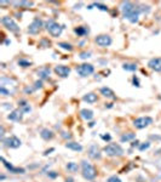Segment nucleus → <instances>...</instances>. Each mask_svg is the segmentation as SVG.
<instances>
[{
  "instance_id": "nucleus-9",
  "label": "nucleus",
  "mask_w": 161,
  "mask_h": 182,
  "mask_svg": "<svg viewBox=\"0 0 161 182\" xmlns=\"http://www.w3.org/2000/svg\"><path fill=\"white\" fill-rule=\"evenodd\" d=\"M153 121L154 119L152 117H139V118H136L133 120V126L138 130H142V129H145L148 128L149 125H152L153 124Z\"/></svg>"
},
{
  "instance_id": "nucleus-46",
  "label": "nucleus",
  "mask_w": 161,
  "mask_h": 182,
  "mask_svg": "<svg viewBox=\"0 0 161 182\" xmlns=\"http://www.w3.org/2000/svg\"><path fill=\"white\" fill-rule=\"evenodd\" d=\"M150 140H161V136H154V135H152V136H150Z\"/></svg>"
},
{
  "instance_id": "nucleus-28",
  "label": "nucleus",
  "mask_w": 161,
  "mask_h": 182,
  "mask_svg": "<svg viewBox=\"0 0 161 182\" xmlns=\"http://www.w3.org/2000/svg\"><path fill=\"white\" fill-rule=\"evenodd\" d=\"M17 64H18L19 67H22V68H27V67H31L33 63L31 62V61L26 59V58H19V59L17 61Z\"/></svg>"
},
{
  "instance_id": "nucleus-2",
  "label": "nucleus",
  "mask_w": 161,
  "mask_h": 182,
  "mask_svg": "<svg viewBox=\"0 0 161 182\" xmlns=\"http://www.w3.org/2000/svg\"><path fill=\"white\" fill-rule=\"evenodd\" d=\"M45 29L48 32V34L53 37V38H58V37H61L62 32H63V29L66 28L62 24H59L58 22H56L55 19L52 18H48L47 21H45Z\"/></svg>"
},
{
  "instance_id": "nucleus-34",
  "label": "nucleus",
  "mask_w": 161,
  "mask_h": 182,
  "mask_svg": "<svg viewBox=\"0 0 161 182\" xmlns=\"http://www.w3.org/2000/svg\"><path fill=\"white\" fill-rule=\"evenodd\" d=\"M90 57H91V52L90 51H83L79 54V58H81V59H87Z\"/></svg>"
},
{
  "instance_id": "nucleus-19",
  "label": "nucleus",
  "mask_w": 161,
  "mask_h": 182,
  "mask_svg": "<svg viewBox=\"0 0 161 182\" xmlns=\"http://www.w3.org/2000/svg\"><path fill=\"white\" fill-rule=\"evenodd\" d=\"M80 117H81L84 120H86V121H90V120L93 119L95 114H93V110H92V109L83 108L81 110H80Z\"/></svg>"
},
{
  "instance_id": "nucleus-5",
  "label": "nucleus",
  "mask_w": 161,
  "mask_h": 182,
  "mask_svg": "<svg viewBox=\"0 0 161 182\" xmlns=\"http://www.w3.org/2000/svg\"><path fill=\"white\" fill-rule=\"evenodd\" d=\"M44 26H45V22H43V19L39 18V17H35L33 21L29 23V26L27 28V32L29 34H32V35H35V34H38L40 30L43 29Z\"/></svg>"
},
{
  "instance_id": "nucleus-47",
  "label": "nucleus",
  "mask_w": 161,
  "mask_h": 182,
  "mask_svg": "<svg viewBox=\"0 0 161 182\" xmlns=\"http://www.w3.org/2000/svg\"><path fill=\"white\" fill-rule=\"evenodd\" d=\"M4 44H5V45H10V44H11V40H9V39H6Z\"/></svg>"
},
{
  "instance_id": "nucleus-13",
  "label": "nucleus",
  "mask_w": 161,
  "mask_h": 182,
  "mask_svg": "<svg viewBox=\"0 0 161 182\" xmlns=\"http://www.w3.org/2000/svg\"><path fill=\"white\" fill-rule=\"evenodd\" d=\"M53 72L59 77V78H68L70 75V72H72V69H70L68 66H64V64H58L53 68Z\"/></svg>"
},
{
  "instance_id": "nucleus-4",
  "label": "nucleus",
  "mask_w": 161,
  "mask_h": 182,
  "mask_svg": "<svg viewBox=\"0 0 161 182\" xmlns=\"http://www.w3.org/2000/svg\"><path fill=\"white\" fill-rule=\"evenodd\" d=\"M103 153H105L108 157H112V158H119V157H123L125 150L124 148L120 146L119 143H108L107 146L103 147Z\"/></svg>"
},
{
  "instance_id": "nucleus-42",
  "label": "nucleus",
  "mask_w": 161,
  "mask_h": 182,
  "mask_svg": "<svg viewBox=\"0 0 161 182\" xmlns=\"http://www.w3.org/2000/svg\"><path fill=\"white\" fill-rule=\"evenodd\" d=\"M3 108L4 109H11V110H14V107H12L11 103H3Z\"/></svg>"
},
{
  "instance_id": "nucleus-18",
  "label": "nucleus",
  "mask_w": 161,
  "mask_h": 182,
  "mask_svg": "<svg viewBox=\"0 0 161 182\" xmlns=\"http://www.w3.org/2000/svg\"><path fill=\"white\" fill-rule=\"evenodd\" d=\"M40 137L45 141H51L53 137H55V133L52 130H50L48 128H44L40 131Z\"/></svg>"
},
{
  "instance_id": "nucleus-32",
  "label": "nucleus",
  "mask_w": 161,
  "mask_h": 182,
  "mask_svg": "<svg viewBox=\"0 0 161 182\" xmlns=\"http://www.w3.org/2000/svg\"><path fill=\"white\" fill-rule=\"evenodd\" d=\"M150 146H152V142H150V141H147V142L140 143V145H139V147H138V149H139L140 152H143V150L149 149V148H150Z\"/></svg>"
},
{
  "instance_id": "nucleus-7",
  "label": "nucleus",
  "mask_w": 161,
  "mask_h": 182,
  "mask_svg": "<svg viewBox=\"0 0 161 182\" xmlns=\"http://www.w3.org/2000/svg\"><path fill=\"white\" fill-rule=\"evenodd\" d=\"M93 72H95V66L91 63H83L76 67V73L81 78L90 77L91 74H93Z\"/></svg>"
},
{
  "instance_id": "nucleus-25",
  "label": "nucleus",
  "mask_w": 161,
  "mask_h": 182,
  "mask_svg": "<svg viewBox=\"0 0 161 182\" xmlns=\"http://www.w3.org/2000/svg\"><path fill=\"white\" fill-rule=\"evenodd\" d=\"M137 63H133V62H125L123 64V69L126 70V72H136L137 70Z\"/></svg>"
},
{
  "instance_id": "nucleus-30",
  "label": "nucleus",
  "mask_w": 161,
  "mask_h": 182,
  "mask_svg": "<svg viewBox=\"0 0 161 182\" xmlns=\"http://www.w3.org/2000/svg\"><path fill=\"white\" fill-rule=\"evenodd\" d=\"M35 91H36V89H35L34 85H28V86H26V87L23 89V92H24L26 95H32L33 92H35Z\"/></svg>"
},
{
  "instance_id": "nucleus-24",
  "label": "nucleus",
  "mask_w": 161,
  "mask_h": 182,
  "mask_svg": "<svg viewBox=\"0 0 161 182\" xmlns=\"http://www.w3.org/2000/svg\"><path fill=\"white\" fill-rule=\"evenodd\" d=\"M136 140V134L133 133H126V134H123L121 137H120V141H121L123 143L125 142H130V141H133Z\"/></svg>"
},
{
  "instance_id": "nucleus-27",
  "label": "nucleus",
  "mask_w": 161,
  "mask_h": 182,
  "mask_svg": "<svg viewBox=\"0 0 161 182\" xmlns=\"http://www.w3.org/2000/svg\"><path fill=\"white\" fill-rule=\"evenodd\" d=\"M11 4L16 7H31L34 5V1H11Z\"/></svg>"
},
{
  "instance_id": "nucleus-17",
  "label": "nucleus",
  "mask_w": 161,
  "mask_h": 182,
  "mask_svg": "<svg viewBox=\"0 0 161 182\" xmlns=\"http://www.w3.org/2000/svg\"><path fill=\"white\" fill-rule=\"evenodd\" d=\"M99 92H100V95L104 96V97H107V98H110V100H115V98H116L115 92H114V91L110 89V87H108V86L100 87V89H99Z\"/></svg>"
},
{
  "instance_id": "nucleus-36",
  "label": "nucleus",
  "mask_w": 161,
  "mask_h": 182,
  "mask_svg": "<svg viewBox=\"0 0 161 182\" xmlns=\"http://www.w3.org/2000/svg\"><path fill=\"white\" fill-rule=\"evenodd\" d=\"M34 86H35V89L36 90H39V89H43L44 87V82L43 80H40V79H38V80H35L34 82V84H33Z\"/></svg>"
},
{
  "instance_id": "nucleus-50",
  "label": "nucleus",
  "mask_w": 161,
  "mask_h": 182,
  "mask_svg": "<svg viewBox=\"0 0 161 182\" xmlns=\"http://www.w3.org/2000/svg\"><path fill=\"white\" fill-rule=\"evenodd\" d=\"M160 152H161V149H159V150H156V154H160Z\"/></svg>"
},
{
  "instance_id": "nucleus-49",
  "label": "nucleus",
  "mask_w": 161,
  "mask_h": 182,
  "mask_svg": "<svg viewBox=\"0 0 161 182\" xmlns=\"http://www.w3.org/2000/svg\"><path fill=\"white\" fill-rule=\"evenodd\" d=\"M5 180V175H1L0 176V181H4Z\"/></svg>"
},
{
  "instance_id": "nucleus-12",
  "label": "nucleus",
  "mask_w": 161,
  "mask_h": 182,
  "mask_svg": "<svg viewBox=\"0 0 161 182\" xmlns=\"http://www.w3.org/2000/svg\"><path fill=\"white\" fill-rule=\"evenodd\" d=\"M102 149L99 148V146L98 145H96V143H93V145H91L88 147V150H87V154H88V157L91 158V159H93V160H99L100 158H102Z\"/></svg>"
},
{
  "instance_id": "nucleus-10",
  "label": "nucleus",
  "mask_w": 161,
  "mask_h": 182,
  "mask_svg": "<svg viewBox=\"0 0 161 182\" xmlns=\"http://www.w3.org/2000/svg\"><path fill=\"white\" fill-rule=\"evenodd\" d=\"M0 160H1L3 165L5 166V169L9 171L10 174H15V175H18V174L23 175V174H26V169H23V168H18V166H14L11 163H9V161H7L4 157L0 158Z\"/></svg>"
},
{
  "instance_id": "nucleus-16",
  "label": "nucleus",
  "mask_w": 161,
  "mask_h": 182,
  "mask_svg": "<svg viewBox=\"0 0 161 182\" xmlns=\"http://www.w3.org/2000/svg\"><path fill=\"white\" fill-rule=\"evenodd\" d=\"M148 67L154 72H161V57H154L148 61Z\"/></svg>"
},
{
  "instance_id": "nucleus-43",
  "label": "nucleus",
  "mask_w": 161,
  "mask_h": 182,
  "mask_svg": "<svg viewBox=\"0 0 161 182\" xmlns=\"http://www.w3.org/2000/svg\"><path fill=\"white\" fill-rule=\"evenodd\" d=\"M52 152H55V148L53 147H51V148H48V149H46L45 152H44V155L46 157V155H48V154H51Z\"/></svg>"
},
{
  "instance_id": "nucleus-11",
  "label": "nucleus",
  "mask_w": 161,
  "mask_h": 182,
  "mask_svg": "<svg viewBox=\"0 0 161 182\" xmlns=\"http://www.w3.org/2000/svg\"><path fill=\"white\" fill-rule=\"evenodd\" d=\"M95 43L100 47H108L113 44V38L108 34H99L95 38Z\"/></svg>"
},
{
  "instance_id": "nucleus-15",
  "label": "nucleus",
  "mask_w": 161,
  "mask_h": 182,
  "mask_svg": "<svg viewBox=\"0 0 161 182\" xmlns=\"http://www.w3.org/2000/svg\"><path fill=\"white\" fill-rule=\"evenodd\" d=\"M36 74H38V78L40 80H47L51 75V68L48 66H44V67H40L38 70H36Z\"/></svg>"
},
{
  "instance_id": "nucleus-22",
  "label": "nucleus",
  "mask_w": 161,
  "mask_h": 182,
  "mask_svg": "<svg viewBox=\"0 0 161 182\" xmlns=\"http://www.w3.org/2000/svg\"><path fill=\"white\" fill-rule=\"evenodd\" d=\"M83 101L84 102H86V103H95V102H97L98 101V97H97V95L95 94V92H87L86 95H84L83 96Z\"/></svg>"
},
{
  "instance_id": "nucleus-26",
  "label": "nucleus",
  "mask_w": 161,
  "mask_h": 182,
  "mask_svg": "<svg viewBox=\"0 0 161 182\" xmlns=\"http://www.w3.org/2000/svg\"><path fill=\"white\" fill-rule=\"evenodd\" d=\"M66 169L68 170V173H78L79 170V165L78 163H74V161H68L67 165H66Z\"/></svg>"
},
{
  "instance_id": "nucleus-20",
  "label": "nucleus",
  "mask_w": 161,
  "mask_h": 182,
  "mask_svg": "<svg viewBox=\"0 0 161 182\" xmlns=\"http://www.w3.org/2000/svg\"><path fill=\"white\" fill-rule=\"evenodd\" d=\"M64 146H66V148H68L70 150H74V152H83V149H84V147L78 143V142H74V141H68Z\"/></svg>"
},
{
  "instance_id": "nucleus-37",
  "label": "nucleus",
  "mask_w": 161,
  "mask_h": 182,
  "mask_svg": "<svg viewBox=\"0 0 161 182\" xmlns=\"http://www.w3.org/2000/svg\"><path fill=\"white\" fill-rule=\"evenodd\" d=\"M132 85H133V86H136V87H140V83H139V79H138V77L133 75V78H132Z\"/></svg>"
},
{
  "instance_id": "nucleus-41",
  "label": "nucleus",
  "mask_w": 161,
  "mask_h": 182,
  "mask_svg": "<svg viewBox=\"0 0 161 182\" xmlns=\"http://www.w3.org/2000/svg\"><path fill=\"white\" fill-rule=\"evenodd\" d=\"M139 145H140V142H139V141L136 138V140H133V141H132V143H131V147H132V148L137 147V148H138V147H139Z\"/></svg>"
},
{
  "instance_id": "nucleus-38",
  "label": "nucleus",
  "mask_w": 161,
  "mask_h": 182,
  "mask_svg": "<svg viewBox=\"0 0 161 182\" xmlns=\"http://www.w3.org/2000/svg\"><path fill=\"white\" fill-rule=\"evenodd\" d=\"M100 138H102L103 141H107V142H109V141L112 140V135H109V134H103V135H100Z\"/></svg>"
},
{
  "instance_id": "nucleus-39",
  "label": "nucleus",
  "mask_w": 161,
  "mask_h": 182,
  "mask_svg": "<svg viewBox=\"0 0 161 182\" xmlns=\"http://www.w3.org/2000/svg\"><path fill=\"white\" fill-rule=\"evenodd\" d=\"M47 176L50 178H56V177H58V173H56V171H48Z\"/></svg>"
},
{
  "instance_id": "nucleus-44",
  "label": "nucleus",
  "mask_w": 161,
  "mask_h": 182,
  "mask_svg": "<svg viewBox=\"0 0 161 182\" xmlns=\"http://www.w3.org/2000/svg\"><path fill=\"white\" fill-rule=\"evenodd\" d=\"M61 136H62L63 138H66V140H70V138H72V135H70L69 133H62Z\"/></svg>"
},
{
  "instance_id": "nucleus-45",
  "label": "nucleus",
  "mask_w": 161,
  "mask_h": 182,
  "mask_svg": "<svg viewBox=\"0 0 161 182\" xmlns=\"http://www.w3.org/2000/svg\"><path fill=\"white\" fill-rule=\"evenodd\" d=\"M64 182H75V180H74L72 176H69V177H67V178H66V181H64Z\"/></svg>"
},
{
  "instance_id": "nucleus-23",
  "label": "nucleus",
  "mask_w": 161,
  "mask_h": 182,
  "mask_svg": "<svg viewBox=\"0 0 161 182\" xmlns=\"http://www.w3.org/2000/svg\"><path fill=\"white\" fill-rule=\"evenodd\" d=\"M74 33L78 37H86L90 33V29L87 27H85V26H79V27L74 28Z\"/></svg>"
},
{
  "instance_id": "nucleus-35",
  "label": "nucleus",
  "mask_w": 161,
  "mask_h": 182,
  "mask_svg": "<svg viewBox=\"0 0 161 182\" xmlns=\"http://www.w3.org/2000/svg\"><path fill=\"white\" fill-rule=\"evenodd\" d=\"M107 182H123V181H121V178H120L119 176L113 175V176H109L107 178Z\"/></svg>"
},
{
  "instance_id": "nucleus-21",
  "label": "nucleus",
  "mask_w": 161,
  "mask_h": 182,
  "mask_svg": "<svg viewBox=\"0 0 161 182\" xmlns=\"http://www.w3.org/2000/svg\"><path fill=\"white\" fill-rule=\"evenodd\" d=\"M18 107H19V109H22V112L24 114L32 112V107H31V105H29L28 101H26V100H19L18 101Z\"/></svg>"
},
{
  "instance_id": "nucleus-40",
  "label": "nucleus",
  "mask_w": 161,
  "mask_h": 182,
  "mask_svg": "<svg viewBox=\"0 0 161 182\" xmlns=\"http://www.w3.org/2000/svg\"><path fill=\"white\" fill-rule=\"evenodd\" d=\"M0 138H1V141L5 140V129H4L3 125L0 126Z\"/></svg>"
},
{
  "instance_id": "nucleus-29",
  "label": "nucleus",
  "mask_w": 161,
  "mask_h": 182,
  "mask_svg": "<svg viewBox=\"0 0 161 182\" xmlns=\"http://www.w3.org/2000/svg\"><path fill=\"white\" fill-rule=\"evenodd\" d=\"M58 46L61 47L62 50H66V51H73V49H74L72 44L66 43V42H61V43H58Z\"/></svg>"
},
{
  "instance_id": "nucleus-48",
  "label": "nucleus",
  "mask_w": 161,
  "mask_h": 182,
  "mask_svg": "<svg viewBox=\"0 0 161 182\" xmlns=\"http://www.w3.org/2000/svg\"><path fill=\"white\" fill-rule=\"evenodd\" d=\"M95 124H96V123H95V121H91V123H90V124H88V126H90V128H93V126H95Z\"/></svg>"
},
{
  "instance_id": "nucleus-6",
  "label": "nucleus",
  "mask_w": 161,
  "mask_h": 182,
  "mask_svg": "<svg viewBox=\"0 0 161 182\" xmlns=\"http://www.w3.org/2000/svg\"><path fill=\"white\" fill-rule=\"evenodd\" d=\"M1 24L7 30H10V32H12V33H18L19 30H21V28H19V26L16 23V21L10 16H4L1 18Z\"/></svg>"
},
{
  "instance_id": "nucleus-33",
  "label": "nucleus",
  "mask_w": 161,
  "mask_h": 182,
  "mask_svg": "<svg viewBox=\"0 0 161 182\" xmlns=\"http://www.w3.org/2000/svg\"><path fill=\"white\" fill-rule=\"evenodd\" d=\"M0 95H3V96H11L12 92L10 90H7L5 86H0Z\"/></svg>"
},
{
  "instance_id": "nucleus-3",
  "label": "nucleus",
  "mask_w": 161,
  "mask_h": 182,
  "mask_svg": "<svg viewBox=\"0 0 161 182\" xmlns=\"http://www.w3.org/2000/svg\"><path fill=\"white\" fill-rule=\"evenodd\" d=\"M81 175L86 181H93L97 176V171L95 166L86 159L81 160Z\"/></svg>"
},
{
  "instance_id": "nucleus-31",
  "label": "nucleus",
  "mask_w": 161,
  "mask_h": 182,
  "mask_svg": "<svg viewBox=\"0 0 161 182\" xmlns=\"http://www.w3.org/2000/svg\"><path fill=\"white\" fill-rule=\"evenodd\" d=\"M93 5V7H96V9H98V10H100V11H108V6L107 5H104V4H102V3H93L92 4Z\"/></svg>"
},
{
  "instance_id": "nucleus-8",
  "label": "nucleus",
  "mask_w": 161,
  "mask_h": 182,
  "mask_svg": "<svg viewBox=\"0 0 161 182\" xmlns=\"http://www.w3.org/2000/svg\"><path fill=\"white\" fill-rule=\"evenodd\" d=\"M3 142V146L6 147V148H11V149H17L22 146V141L19 140L16 135H12V136H9L6 137Z\"/></svg>"
},
{
  "instance_id": "nucleus-14",
  "label": "nucleus",
  "mask_w": 161,
  "mask_h": 182,
  "mask_svg": "<svg viewBox=\"0 0 161 182\" xmlns=\"http://www.w3.org/2000/svg\"><path fill=\"white\" fill-rule=\"evenodd\" d=\"M23 115H24V113L22 112V109L18 108V109L11 110V112L7 114V119L11 120V121H16V123H19V121H22Z\"/></svg>"
},
{
  "instance_id": "nucleus-1",
  "label": "nucleus",
  "mask_w": 161,
  "mask_h": 182,
  "mask_svg": "<svg viewBox=\"0 0 161 182\" xmlns=\"http://www.w3.org/2000/svg\"><path fill=\"white\" fill-rule=\"evenodd\" d=\"M149 11L150 6L148 5H138L132 1H124L121 4V15L130 23H137L140 14H148Z\"/></svg>"
}]
</instances>
